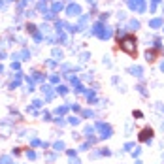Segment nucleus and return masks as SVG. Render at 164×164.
Masks as SVG:
<instances>
[{
  "instance_id": "nucleus-4",
  "label": "nucleus",
  "mask_w": 164,
  "mask_h": 164,
  "mask_svg": "<svg viewBox=\"0 0 164 164\" xmlns=\"http://www.w3.org/2000/svg\"><path fill=\"white\" fill-rule=\"evenodd\" d=\"M66 15L68 17H81V6L79 4H68L66 6Z\"/></svg>"
},
{
  "instance_id": "nucleus-18",
  "label": "nucleus",
  "mask_w": 164,
  "mask_h": 164,
  "mask_svg": "<svg viewBox=\"0 0 164 164\" xmlns=\"http://www.w3.org/2000/svg\"><path fill=\"white\" fill-rule=\"evenodd\" d=\"M53 57H55L57 60H60V59H62V53H60L59 49H53Z\"/></svg>"
},
{
  "instance_id": "nucleus-12",
  "label": "nucleus",
  "mask_w": 164,
  "mask_h": 164,
  "mask_svg": "<svg viewBox=\"0 0 164 164\" xmlns=\"http://www.w3.org/2000/svg\"><path fill=\"white\" fill-rule=\"evenodd\" d=\"M130 28L138 30V28H140V21H138V19H130Z\"/></svg>"
},
{
  "instance_id": "nucleus-6",
  "label": "nucleus",
  "mask_w": 164,
  "mask_h": 164,
  "mask_svg": "<svg viewBox=\"0 0 164 164\" xmlns=\"http://www.w3.org/2000/svg\"><path fill=\"white\" fill-rule=\"evenodd\" d=\"M98 128L102 130V138H109V136H111V128H109L108 125H102V123H98Z\"/></svg>"
},
{
  "instance_id": "nucleus-11",
  "label": "nucleus",
  "mask_w": 164,
  "mask_h": 164,
  "mask_svg": "<svg viewBox=\"0 0 164 164\" xmlns=\"http://www.w3.org/2000/svg\"><path fill=\"white\" fill-rule=\"evenodd\" d=\"M32 38H34V42H36V44H40V42H42V40H44V34H42V32H40V30H38V32H36V34H32Z\"/></svg>"
},
{
  "instance_id": "nucleus-19",
  "label": "nucleus",
  "mask_w": 164,
  "mask_h": 164,
  "mask_svg": "<svg viewBox=\"0 0 164 164\" xmlns=\"http://www.w3.org/2000/svg\"><path fill=\"white\" fill-rule=\"evenodd\" d=\"M53 147H55V151H62L64 149V143H62V141H57Z\"/></svg>"
},
{
  "instance_id": "nucleus-32",
  "label": "nucleus",
  "mask_w": 164,
  "mask_h": 164,
  "mask_svg": "<svg viewBox=\"0 0 164 164\" xmlns=\"http://www.w3.org/2000/svg\"><path fill=\"white\" fill-rule=\"evenodd\" d=\"M6 2H15V0H6Z\"/></svg>"
},
{
  "instance_id": "nucleus-20",
  "label": "nucleus",
  "mask_w": 164,
  "mask_h": 164,
  "mask_svg": "<svg viewBox=\"0 0 164 164\" xmlns=\"http://www.w3.org/2000/svg\"><path fill=\"white\" fill-rule=\"evenodd\" d=\"M28 4H32V0H21V2H19V9L25 8V6H28Z\"/></svg>"
},
{
  "instance_id": "nucleus-33",
  "label": "nucleus",
  "mask_w": 164,
  "mask_h": 164,
  "mask_svg": "<svg viewBox=\"0 0 164 164\" xmlns=\"http://www.w3.org/2000/svg\"><path fill=\"white\" fill-rule=\"evenodd\" d=\"M44 2H46V0H44Z\"/></svg>"
},
{
  "instance_id": "nucleus-14",
  "label": "nucleus",
  "mask_w": 164,
  "mask_h": 164,
  "mask_svg": "<svg viewBox=\"0 0 164 164\" xmlns=\"http://www.w3.org/2000/svg\"><path fill=\"white\" fill-rule=\"evenodd\" d=\"M25 155H27V159H28V160H36V153H34L32 149H28L27 153H25Z\"/></svg>"
},
{
  "instance_id": "nucleus-3",
  "label": "nucleus",
  "mask_w": 164,
  "mask_h": 164,
  "mask_svg": "<svg viewBox=\"0 0 164 164\" xmlns=\"http://www.w3.org/2000/svg\"><path fill=\"white\" fill-rule=\"evenodd\" d=\"M127 4L130 9L138 11V13H143L145 11V0H127Z\"/></svg>"
},
{
  "instance_id": "nucleus-25",
  "label": "nucleus",
  "mask_w": 164,
  "mask_h": 164,
  "mask_svg": "<svg viewBox=\"0 0 164 164\" xmlns=\"http://www.w3.org/2000/svg\"><path fill=\"white\" fill-rule=\"evenodd\" d=\"M70 123H72V125H78V123H79V119H76V117H72V119H70Z\"/></svg>"
},
{
  "instance_id": "nucleus-27",
  "label": "nucleus",
  "mask_w": 164,
  "mask_h": 164,
  "mask_svg": "<svg viewBox=\"0 0 164 164\" xmlns=\"http://www.w3.org/2000/svg\"><path fill=\"white\" fill-rule=\"evenodd\" d=\"M2 8H6V2H4V0H0V9H2Z\"/></svg>"
},
{
  "instance_id": "nucleus-22",
  "label": "nucleus",
  "mask_w": 164,
  "mask_h": 164,
  "mask_svg": "<svg viewBox=\"0 0 164 164\" xmlns=\"http://www.w3.org/2000/svg\"><path fill=\"white\" fill-rule=\"evenodd\" d=\"M30 145H32V147H38V145H42V141H40V140H36V138H34V140L30 141Z\"/></svg>"
},
{
  "instance_id": "nucleus-8",
  "label": "nucleus",
  "mask_w": 164,
  "mask_h": 164,
  "mask_svg": "<svg viewBox=\"0 0 164 164\" xmlns=\"http://www.w3.org/2000/svg\"><path fill=\"white\" fill-rule=\"evenodd\" d=\"M25 28H27L28 34H36V32H38V27H36V25H32V23H27V25H25Z\"/></svg>"
},
{
  "instance_id": "nucleus-7",
  "label": "nucleus",
  "mask_w": 164,
  "mask_h": 164,
  "mask_svg": "<svg viewBox=\"0 0 164 164\" xmlns=\"http://www.w3.org/2000/svg\"><path fill=\"white\" fill-rule=\"evenodd\" d=\"M30 51L28 49H23V51H19V60H30Z\"/></svg>"
},
{
  "instance_id": "nucleus-16",
  "label": "nucleus",
  "mask_w": 164,
  "mask_h": 164,
  "mask_svg": "<svg viewBox=\"0 0 164 164\" xmlns=\"http://www.w3.org/2000/svg\"><path fill=\"white\" fill-rule=\"evenodd\" d=\"M49 25H46V23H44V25H42V27H40V32H42V34H44V36H46V34H47V32H49Z\"/></svg>"
},
{
  "instance_id": "nucleus-21",
  "label": "nucleus",
  "mask_w": 164,
  "mask_h": 164,
  "mask_svg": "<svg viewBox=\"0 0 164 164\" xmlns=\"http://www.w3.org/2000/svg\"><path fill=\"white\" fill-rule=\"evenodd\" d=\"M19 68H21L19 60H13V62H11V70H17V72H19Z\"/></svg>"
},
{
  "instance_id": "nucleus-9",
  "label": "nucleus",
  "mask_w": 164,
  "mask_h": 164,
  "mask_svg": "<svg viewBox=\"0 0 164 164\" xmlns=\"http://www.w3.org/2000/svg\"><path fill=\"white\" fill-rule=\"evenodd\" d=\"M62 8H64L62 2H53V6H51V11H53V13H57V11H60Z\"/></svg>"
},
{
  "instance_id": "nucleus-24",
  "label": "nucleus",
  "mask_w": 164,
  "mask_h": 164,
  "mask_svg": "<svg viewBox=\"0 0 164 164\" xmlns=\"http://www.w3.org/2000/svg\"><path fill=\"white\" fill-rule=\"evenodd\" d=\"M49 79H51V83H57V81H59V76H51Z\"/></svg>"
},
{
  "instance_id": "nucleus-30",
  "label": "nucleus",
  "mask_w": 164,
  "mask_h": 164,
  "mask_svg": "<svg viewBox=\"0 0 164 164\" xmlns=\"http://www.w3.org/2000/svg\"><path fill=\"white\" fill-rule=\"evenodd\" d=\"M2 72H4V66H2V64H0V74H2Z\"/></svg>"
},
{
  "instance_id": "nucleus-26",
  "label": "nucleus",
  "mask_w": 164,
  "mask_h": 164,
  "mask_svg": "<svg viewBox=\"0 0 164 164\" xmlns=\"http://www.w3.org/2000/svg\"><path fill=\"white\" fill-rule=\"evenodd\" d=\"M85 2H87V4H91V6H94V4H96V0H85Z\"/></svg>"
},
{
  "instance_id": "nucleus-28",
  "label": "nucleus",
  "mask_w": 164,
  "mask_h": 164,
  "mask_svg": "<svg viewBox=\"0 0 164 164\" xmlns=\"http://www.w3.org/2000/svg\"><path fill=\"white\" fill-rule=\"evenodd\" d=\"M4 57H6V53H4V51H0V60L4 59Z\"/></svg>"
},
{
  "instance_id": "nucleus-10",
  "label": "nucleus",
  "mask_w": 164,
  "mask_h": 164,
  "mask_svg": "<svg viewBox=\"0 0 164 164\" xmlns=\"http://www.w3.org/2000/svg\"><path fill=\"white\" fill-rule=\"evenodd\" d=\"M0 164H13V159L9 155H2L0 157Z\"/></svg>"
},
{
  "instance_id": "nucleus-23",
  "label": "nucleus",
  "mask_w": 164,
  "mask_h": 164,
  "mask_svg": "<svg viewBox=\"0 0 164 164\" xmlns=\"http://www.w3.org/2000/svg\"><path fill=\"white\" fill-rule=\"evenodd\" d=\"M42 117H44V121H49V113H47V111H44V113H42Z\"/></svg>"
},
{
  "instance_id": "nucleus-1",
  "label": "nucleus",
  "mask_w": 164,
  "mask_h": 164,
  "mask_svg": "<svg viewBox=\"0 0 164 164\" xmlns=\"http://www.w3.org/2000/svg\"><path fill=\"white\" fill-rule=\"evenodd\" d=\"M91 34L98 36L100 40H109V38H111V30H109V27H108V25H102V23H96L94 27H92Z\"/></svg>"
},
{
  "instance_id": "nucleus-15",
  "label": "nucleus",
  "mask_w": 164,
  "mask_h": 164,
  "mask_svg": "<svg viewBox=\"0 0 164 164\" xmlns=\"http://www.w3.org/2000/svg\"><path fill=\"white\" fill-rule=\"evenodd\" d=\"M130 72H132V76H138V78L141 76V68H140V66H134V68H130Z\"/></svg>"
},
{
  "instance_id": "nucleus-5",
  "label": "nucleus",
  "mask_w": 164,
  "mask_h": 164,
  "mask_svg": "<svg viewBox=\"0 0 164 164\" xmlns=\"http://www.w3.org/2000/svg\"><path fill=\"white\" fill-rule=\"evenodd\" d=\"M149 27L151 28H160V27H164V21L160 17H155V19H151L149 21Z\"/></svg>"
},
{
  "instance_id": "nucleus-13",
  "label": "nucleus",
  "mask_w": 164,
  "mask_h": 164,
  "mask_svg": "<svg viewBox=\"0 0 164 164\" xmlns=\"http://www.w3.org/2000/svg\"><path fill=\"white\" fill-rule=\"evenodd\" d=\"M32 79H36V81H42V79H46V76H42V72H34V74H32Z\"/></svg>"
},
{
  "instance_id": "nucleus-2",
  "label": "nucleus",
  "mask_w": 164,
  "mask_h": 164,
  "mask_svg": "<svg viewBox=\"0 0 164 164\" xmlns=\"http://www.w3.org/2000/svg\"><path fill=\"white\" fill-rule=\"evenodd\" d=\"M121 49L127 51L128 55H136V38L134 36H125L121 42Z\"/></svg>"
},
{
  "instance_id": "nucleus-29",
  "label": "nucleus",
  "mask_w": 164,
  "mask_h": 164,
  "mask_svg": "<svg viewBox=\"0 0 164 164\" xmlns=\"http://www.w3.org/2000/svg\"><path fill=\"white\" fill-rule=\"evenodd\" d=\"M160 0H151V4H159Z\"/></svg>"
},
{
  "instance_id": "nucleus-17",
  "label": "nucleus",
  "mask_w": 164,
  "mask_h": 164,
  "mask_svg": "<svg viewBox=\"0 0 164 164\" xmlns=\"http://www.w3.org/2000/svg\"><path fill=\"white\" fill-rule=\"evenodd\" d=\"M57 92H59V94H66V92H68V89H66L64 85H60V87H57Z\"/></svg>"
},
{
  "instance_id": "nucleus-31",
  "label": "nucleus",
  "mask_w": 164,
  "mask_h": 164,
  "mask_svg": "<svg viewBox=\"0 0 164 164\" xmlns=\"http://www.w3.org/2000/svg\"><path fill=\"white\" fill-rule=\"evenodd\" d=\"M160 68H162V70H164V62H162V64H160Z\"/></svg>"
}]
</instances>
